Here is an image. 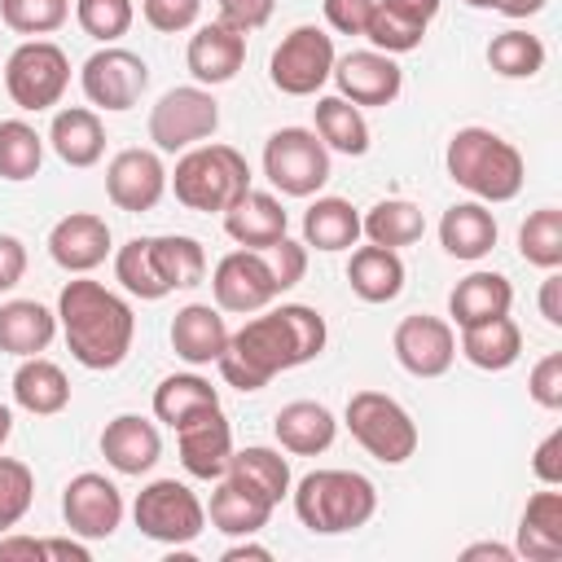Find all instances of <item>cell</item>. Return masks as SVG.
<instances>
[{"instance_id":"1","label":"cell","mask_w":562,"mask_h":562,"mask_svg":"<svg viewBox=\"0 0 562 562\" xmlns=\"http://www.w3.org/2000/svg\"><path fill=\"white\" fill-rule=\"evenodd\" d=\"M325 316L307 303H281L263 316H250L237 334H228V347L220 351V378L237 391H263L277 373L299 369L325 351Z\"/></svg>"},{"instance_id":"2","label":"cell","mask_w":562,"mask_h":562,"mask_svg":"<svg viewBox=\"0 0 562 562\" xmlns=\"http://www.w3.org/2000/svg\"><path fill=\"white\" fill-rule=\"evenodd\" d=\"M57 321H61V334H66L70 356L83 369H97V373L119 369L127 360V351H132L136 316H132L127 299H119L101 281H88L83 272L61 285V294H57Z\"/></svg>"},{"instance_id":"3","label":"cell","mask_w":562,"mask_h":562,"mask_svg":"<svg viewBox=\"0 0 562 562\" xmlns=\"http://www.w3.org/2000/svg\"><path fill=\"white\" fill-rule=\"evenodd\" d=\"M443 162L452 184L470 189L479 202H509L522 193V180H527L522 154L492 127H461L448 140Z\"/></svg>"},{"instance_id":"4","label":"cell","mask_w":562,"mask_h":562,"mask_svg":"<svg viewBox=\"0 0 562 562\" xmlns=\"http://www.w3.org/2000/svg\"><path fill=\"white\" fill-rule=\"evenodd\" d=\"M294 514L316 536H342L378 514V487L356 470H312L294 487Z\"/></svg>"},{"instance_id":"5","label":"cell","mask_w":562,"mask_h":562,"mask_svg":"<svg viewBox=\"0 0 562 562\" xmlns=\"http://www.w3.org/2000/svg\"><path fill=\"white\" fill-rule=\"evenodd\" d=\"M176 202L184 211H228L250 189V162L233 145H193L171 171Z\"/></svg>"},{"instance_id":"6","label":"cell","mask_w":562,"mask_h":562,"mask_svg":"<svg viewBox=\"0 0 562 562\" xmlns=\"http://www.w3.org/2000/svg\"><path fill=\"white\" fill-rule=\"evenodd\" d=\"M347 430L382 465H400L417 452V422L386 391H356L347 400Z\"/></svg>"},{"instance_id":"7","label":"cell","mask_w":562,"mask_h":562,"mask_svg":"<svg viewBox=\"0 0 562 562\" xmlns=\"http://www.w3.org/2000/svg\"><path fill=\"white\" fill-rule=\"evenodd\" d=\"M263 176L285 198H312L329 180V149L312 127H277L263 140Z\"/></svg>"},{"instance_id":"8","label":"cell","mask_w":562,"mask_h":562,"mask_svg":"<svg viewBox=\"0 0 562 562\" xmlns=\"http://www.w3.org/2000/svg\"><path fill=\"white\" fill-rule=\"evenodd\" d=\"M132 518L140 527V536L158 540V544H193L206 527V509L202 501L176 483V479H154L136 492V505H132Z\"/></svg>"},{"instance_id":"9","label":"cell","mask_w":562,"mask_h":562,"mask_svg":"<svg viewBox=\"0 0 562 562\" xmlns=\"http://www.w3.org/2000/svg\"><path fill=\"white\" fill-rule=\"evenodd\" d=\"M70 83V57L53 40H26L4 61V88L18 110H48Z\"/></svg>"},{"instance_id":"10","label":"cell","mask_w":562,"mask_h":562,"mask_svg":"<svg viewBox=\"0 0 562 562\" xmlns=\"http://www.w3.org/2000/svg\"><path fill=\"white\" fill-rule=\"evenodd\" d=\"M220 127V101L202 88V83H184L158 97V105L149 110V140L158 154H176V149H193L198 140H206Z\"/></svg>"},{"instance_id":"11","label":"cell","mask_w":562,"mask_h":562,"mask_svg":"<svg viewBox=\"0 0 562 562\" xmlns=\"http://www.w3.org/2000/svg\"><path fill=\"white\" fill-rule=\"evenodd\" d=\"M329 70H334V40L321 26H294L277 44V53L268 61V79L285 97H312V92H321L325 79H329Z\"/></svg>"},{"instance_id":"12","label":"cell","mask_w":562,"mask_h":562,"mask_svg":"<svg viewBox=\"0 0 562 562\" xmlns=\"http://www.w3.org/2000/svg\"><path fill=\"white\" fill-rule=\"evenodd\" d=\"M211 294H215V307L220 312H237V316L263 312L281 294L277 272L268 263V250H246V246L241 250H228L215 263V272H211Z\"/></svg>"},{"instance_id":"13","label":"cell","mask_w":562,"mask_h":562,"mask_svg":"<svg viewBox=\"0 0 562 562\" xmlns=\"http://www.w3.org/2000/svg\"><path fill=\"white\" fill-rule=\"evenodd\" d=\"M79 83H83V97L97 110H132L140 101V92L149 88V66H145L140 53L105 44L83 61Z\"/></svg>"},{"instance_id":"14","label":"cell","mask_w":562,"mask_h":562,"mask_svg":"<svg viewBox=\"0 0 562 562\" xmlns=\"http://www.w3.org/2000/svg\"><path fill=\"white\" fill-rule=\"evenodd\" d=\"M391 347H395V360L413 378H439L457 360V334H452V325L443 316H426V312L404 316L395 325V334H391Z\"/></svg>"},{"instance_id":"15","label":"cell","mask_w":562,"mask_h":562,"mask_svg":"<svg viewBox=\"0 0 562 562\" xmlns=\"http://www.w3.org/2000/svg\"><path fill=\"white\" fill-rule=\"evenodd\" d=\"M61 518H66V527H70L75 536H83V540H105V536H114L119 522H123V496H119V487H114L105 474L83 470V474H75V479L66 483V492H61Z\"/></svg>"},{"instance_id":"16","label":"cell","mask_w":562,"mask_h":562,"mask_svg":"<svg viewBox=\"0 0 562 562\" xmlns=\"http://www.w3.org/2000/svg\"><path fill=\"white\" fill-rule=\"evenodd\" d=\"M105 193L127 215L154 211L158 198L167 193V167L158 149H119L105 167Z\"/></svg>"},{"instance_id":"17","label":"cell","mask_w":562,"mask_h":562,"mask_svg":"<svg viewBox=\"0 0 562 562\" xmlns=\"http://www.w3.org/2000/svg\"><path fill=\"white\" fill-rule=\"evenodd\" d=\"M329 79L338 83V97H347L351 105H391L404 88V75L395 66L391 53L378 48H360L347 57H334Z\"/></svg>"},{"instance_id":"18","label":"cell","mask_w":562,"mask_h":562,"mask_svg":"<svg viewBox=\"0 0 562 562\" xmlns=\"http://www.w3.org/2000/svg\"><path fill=\"white\" fill-rule=\"evenodd\" d=\"M176 448H180V465L193 479H224L233 457V426L220 408L193 413L189 422L176 426Z\"/></svg>"},{"instance_id":"19","label":"cell","mask_w":562,"mask_h":562,"mask_svg":"<svg viewBox=\"0 0 562 562\" xmlns=\"http://www.w3.org/2000/svg\"><path fill=\"white\" fill-rule=\"evenodd\" d=\"M48 255H53L57 268H66L75 277L79 272H92L110 255V224L101 215H92V211H70V215H61L53 224Z\"/></svg>"},{"instance_id":"20","label":"cell","mask_w":562,"mask_h":562,"mask_svg":"<svg viewBox=\"0 0 562 562\" xmlns=\"http://www.w3.org/2000/svg\"><path fill=\"white\" fill-rule=\"evenodd\" d=\"M439 13V0H373L364 40L378 53H413L430 26V18Z\"/></svg>"},{"instance_id":"21","label":"cell","mask_w":562,"mask_h":562,"mask_svg":"<svg viewBox=\"0 0 562 562\" xmlns=\"http://www.w3.org/2000/svg\"><path fill=\"white\" fill-rule=\"evenodd\" d=\"M184 61H189V75L198 83H206V88L228 83L241 70V61H246V35L224 26V22H206V26L193 31Z\"/></svg>"},{"instance_id":"22","label":"cell","mask_w":562,"mask_h":562,"mask_svg":"<svg viewBox=\"0 0 562 562\" xmlns=\"http://www.w3.org/2000/svg\"><path fill=\"white\" fill-rule=\"evenodd\" d=\"M101 457L119 474H145V470H154V461L162 457L158 426L149 417H140V413H119L101 430Z\"/></svg>"},{"instance_id":"23","label":"cell","mask_w":562,"mask_h":562,"mask_svg":"<svg viewBox=\"0 0 562 562\" xmlns=\"http://www.w3.org/2000/svg\"><path fill=\"white\" fill-rule=\"evenodd\" d=\"M224 233L246 246V250H268L272 241L285 237V206L272 193L246 189L228 211H224Z\"/></svg>"},{"instance_id":"24","label":"cell","mask_w":562,"mask_h":562,"mask_svg":"<svg viewBox=\"0 0 562 562\" xmlns=\"http://www.w3.org/2000/svg\"><path fill=\"white\" fill-rule=\"evenodd\" d=\"M171 347L184 364H215L220 351L228 347V325H224L220 307H211V303L180 307L171 321Z\"/></svg>"},{"instance_id":"25","label":"cell","mask_w":562,"mask_h":562,"mask_svg":"<svg viewBox=\"0 0 562 562\" xmlns=\"http://www.w3.org/2000/svg\"><path fill=\"white\" fill-rule=\"evenodd\" d=\"M272 435H277V443H281L285 452H294V457H316V452H325V448L334 443L338 422H334V413H329L325 404H316V400H294V404L277 408Z\"/></svg>"},{"instance_id":"26","label":"cell","mask_w":562,"mask_h":562,"mask_svg":"<svg viewBox=\"0 0 562 562\" xmlns=\"http://www.w3.org/2000/svg\"><path fill=\"white\" fill-rule=\"evenodd\" d=\"M57 334V312H48L35 299H9L0 303V351L4 356H40Z\"/></svg>"},{"instance_id":"27","label":"cell","mask_w":562,"mask_h":562,"mask_svg":"<svg viewBox=\"0 0 562 562\" xmlns=\"http://www.w3.org/2000/svg\"><path fill=\"white\" fill-rule=\"evenodd\" d=\"M48 140H53V149L66 167H92L105 154V127H101L97 110H88V105L57 110L53 127H48Z\"/></svg>"},{"instance_id":"28","label":"cell","mask_w":562,"mask_h":562,"mask_svg":"<svg viewBox=\"0 0 562 562\" xmlns=\"http://www.w3.org/2000/svg\"><path fill=\"white\" fill-rule=\"evenodd\" d=\"M347 285H351V294L364 299V303H391V299H400V290H404V259H400L395 250L369 241V246L351 250Z\"/></svg>"},{"instance_id":"29","label":"cell","mask_w":562,"mask_h":562,"mask_svg":"<svg viewBox=\"0 0 562 562\" xmlns=\"http://www.w3.org/2000/svg\"><path fill=\"white\" fill-rule=\"evenodd\" d=\"M272 509L277 505L268 496H259L246 483H237V479L224 474V483L211 492V509L206 514H211V527L224 531V536H255V531L268 527Z\"/></svg>"},{"instance_id":"30","label":"cell","mask_w":562,"mask_h":562,"mask_svg":"<svg viewBox=\"0 0 562 562\" xmlns=\"http://www.w3.org/2000/svg\"><path fill=\"white\" fill-rule=\"evenodd\" d=\"M514 303V285L509 277L501 272H470L452 285L448 294V316L457 325H479V321H492V316H505Z\"/></svg>"},{"instance_id":"31","label":"cell","mask_w":562,"mask_h":562,"mask_svg":"<svg viewBox=\"0 0 562 562\" xmlns=\"http://www.w3.org/2000/svg\"><path fill=\"white\" fill-rule=\"evenodd\" d=\"M527 562L562 558V492H536L518 522V549Z\"/></svg>"},{"instance_id":"32","label":"cell","mask_w":562,"mask_h":562,"mask_svg":"<svg viewBox=\"0 0 562 562\" xmlns=\"http://www.w3.org/2000/svg\"><path fill=\"white\" fill-rule=\"evenodd\" d=\"M522 351V329L505 316H492V321H479V325H461V356L474 364V369H487V373H501L518 360Z\"/></svg>"},{"instance_id":"33","label":"cell","mask_w":562,"mask_h":562,"mask_svg":"<svg viewBox=\"0 0 562 562\" xmlns=\"http://www.w3.org/2000/svg\"><path fill=\"white\" fill-rule=\"evenodd\" d=\"M13 400H18V408H26L35 417H53L70 404V382H66L61 364H53L44 356H26L13 373Z\"/></svg>"},{"instance_id":"34","label":"cell","mask_w":562,"mask_h":562,"mask_svg":"<svg viewBox=\"0 0 562 562\" xmlns=\"http://www.w3.org/2000/svg\"><path fill=\"white\" fill-rule=\"evenodd\" d=\"M439 241L452 259H483L496 246V220L483 202H457L439 220Z\"/></svg>"},{"instance_id":"35","label":"cell","mask_w":562,"mask_h":562,"mask_svg":"<svg viewBox=\"0 0 562 562\" xmlns=\"http://www.w3.org/2000/svg\"><path fill=\"white\" fill-rule=\"evenodd\" d=\"M360 237V215L347 198H316L303 211V246L316 250H351Z\"/></svg>"},{"instance_id":"36","label":"cell","mask_w":562,"mask_h":562,"mask_svg":"<svg viewBox=\"0 0 562 562\" xmlns=\"http://www.w3.org/2000/svg\"><path fill=\"white\" fill-rule=\"evenodd\" d=\"M360 233H364L373 246L400 250V246L422 241L426 215H422V206H413V202H404V198H382L378 206H369V215H360Z\"/></svg>"},{"instance_id":"37","label":"cell","mask_w":562,"mask_h":562,"mask_svg":"<svg viewBox=\"0 0 562 562\" xmlns=\"http://www.w3.org/2000/svg\"><path fill=\"white\" fill-rule=\"evenodd\" d=\"M206 408H220V391L198 373H171L154 386V417L167 422L171 430L180 422H189L193 413H206Z\"/></svg>"},{"instance_id":"38","label":"cell","mask_w":562,"mask_h":562,"mask_svg":"<svg viewBox=\"0 0 562 562\" xmlns=\"http://www.w3.org/2000/svg\"><path fill=\"white\" fill-rule=\"evenodd\" d=\"M228 479H237V483H246L250 492H259V496H268L272 505H281V496H290V461L277 452V448H237L233 457H228V470H224Z\"/></svg>"},{"instance_id":"39","label":"cell","mask_w":562,"mask_h":562,"mask_svg":"<svg viewBox=\"0 0 562 562\" xmlns=\"http://www.w3.org/2000/svg\"><path fill=\"white\" fill-rule=\"evenodd\" d=\"M316 136L325 140V149L351 154L360 158L369 149V123L360 114V105H351L347 97H316Z\"/></svg>"},{"instance_id":"40","label":"cell","mask_w":562,"mask_h":562,"mask_svg":"<svg viewBox=\"0 0 562 562\" xmlns=\"http://www.w3.org/2000/svg\"><path fill=\"white\" fill-rule=\"evenodd\" d=\"M149 250L167 290H193L206 277V250L193 237H149Z\"/></svg>"},{"instance_id":"41","label":"cell","mask_w":562,"mask_h":562,"mask_svg":"<svg viewBox=\"0 0 562 562\" xmlns=\"http://www.w3.org/2000/svg\"><path fill=\"white\" fill-rule=\"evenodd\" d=\"M44 162V136L22 119H0V180H31Z\"/></svg>"},{"instance_id":"42","label":"cell","mask_w":562,"mask_h":562,"mask_svg":"<svg viewBox=\"0 0 562 562\" xmlns=\"http://www.w3.org/2000/svg\"><path fill=\"white\" fill-rule=\"evenodd\" d=\"M487 66L501 79H531L544 66V44L540 35H527V31H501L487 44Z\"/></svg>"},{"instance_id":"43","label":"cell","mask_w":562,"mask_h":562,"mask_svg":"<svg viewBox=\"0 0 562 562\" xmlns=\"http://www.w3.org/2000/svg\"><path fill=\"white\" fill-rule=\"evenodd\" d=\"M518 255L544 272H553L562 263V211L558 206H540L522 220L518 228Z\"/></svg>"},{"instance_id":"44","label":"cell","mask_w":562,"mask_h":562,"mask_svg":"<svg viewBox=\"0 0 562 562\" xmlns=\"http://www.w3.org/2000/svg\"><path fill=\"white\" fill-rule=\"evenodd\" d=\"M114 277L123 281L127 294H136V299H145V303H158V299L171 294V290L162 285L158 268H154L149 237H132L127 246H119V255H114Z\"/></svg>"},{"instance_id":"45","label":"cell","mask_w":562,"mask_h":562,"mask_svg":"<svg viewBox=\"0 0 562 562\" xmlns=\"http://www.w3.org/2000/svg\"><path fill=\"white\" fill-rule=\"evenodd\" d=\"M0 18L18 35H48L70 18V0H0Z\"/></svg>"},{"instance_id":"46","label":"cell","mask_w":562,"mask_h":562,"mask_svg":"<svg viewBox=\"0 0 562 562\" xmlns=\"http://www.w3.org/2000/svg\"><path fill=\"white\" fill-rule=\"evenodd\" d=\"M35 501V474L18 457H0V531L18 527Z\"/></svg>"},{"instance_id":"47","label":"cell","mask_w":562,"mask_h":562,"mask_svg":"<svg viewBox=\"0 0 562 562\" xmlns=\"http://www.w3.org/2000/svg\"><path fill=\"white\" fill-rule=\"evenodd\" d=\"M75 18H79L83 35L114 44L119 35H127L136 9H132V0H75Z\"/></svg>"},{"instance_id":"48","label":"cell","mask_w":562,"mask_h":562,"mask_svg":"<svg viewBox=\"0 0 562 562\" xmlns=\"http://www.w3.org/2000/svg\"><path fill=\"white\" fill-rule=\"evenodd\" d=\"M140 13L154 31L162 35H176V31H189L202 13V0H140Z\"/></svg>"},{"instance_id":"49","label":"cell","mask_w":562,"mask_h":562,"mask_svg":"<svg viewBox=\"0 0 562 562\" xmlns=\"http://www.w3.org/2000/svg\"><path fill=\"white\" fill-rule=\"evenodd\" d=\"M268 263H272L277 285H281V294H285V290H294V285L303 281V272H307V246H303V241L281 237V241H272V246H268Z\"/></svg>"},{"instance_id":"50","label":"cell","mask_w":562,"mask_h":562,"mask_svg":"<svg viewBox=\"0 0 562 562\" xmlns=\"http://www.w3.org/2000/svg\"><path fill=\"white\" fill-rule=\"evenodd\" d=\"M527 391L540 408H562V351H549L544 360H536Z\"/></svg>"},{"instance_id":"51","label":"cell","mask_w":562,"mask_h":562,"mask_svg":"<svg viewBox=\"0 0 562 562\" xmlns=\"http://www.w3.org/2000/svg\"><path fill=\"white\" fill-rule=\"evenodd\" d=\"M215 4H220V22L241 31V35L259 31L277 9V0H215Z\"/></svg>"},{"instance_id":"52","label":"cell","mask_w":562,"mask_h":562,"mask_svg":"<svg viewBox=\"0 0 562 562\" xmlns=\"http://www.w3.org/2000/svg\"><path fill=\"white\" fill-rule=\"evenodd\" d=\"M369 13H373V0H325V22L338 35H364Z\"/></svg>"},{"instance_id":"53","label":"cell","mask_w":562,"mask_h":562,"mask_svg":"<svg viewBox=\"0 0 562 562\" xmlns=\"http://www.w3.org/2000/svg\"><path fill=\"white\" fill-rule=\"evenodd\" d=\"M531 470H536V479L549 483V487L562 483V430H549V435L540 439V448H536V457H531Z\"/></svg>"},{"instance_id":"54","label":"cell","mask_w":562,"mask_h":562,"mask_svg":"<svg viewBox=\"0 0 562 562\" xmlns=\"http://www.w3.org/2000/svg\"><path fill=\"white\" fill-rule=\"evenodd\" d=\"M26 272V246L13 233H0V294L13 290Z\"/></svg>"},{"instance_id":"55","label":"cell","mask_w":562,"mask_h":562,"mask_svg":"<svg viewBox=\"0 0 562 562\" xmlns=\"http://www.w3.org/2000/svg\"><path fill=\"white\" fill-rule=\"evenodd\" d=\"M540 316L549 325H562V277L558 272H549L544 285H540Z\"/></svg>"},{"instance_id":"56","label":"cell","mask_w":562,"mask_h":562,"mask_svg":"<svg viewBox=\"0 0 562 562\" xmlns=\"http://www.w3.org/2000/svg\"><path fill=\"white\" fill-rule=\"evenodd\" d=\"M13 558L44 562V540H31V536H9V540H0V562H13Z\"/></svg>"},{"instance_id":"57","label":"cell","mask_w":562,"mask_h":562,"mask_svg":"<svg viewBox=\"0 0 562 562\" xmlns=\"http://www.w3.org/2000/svg\"><path fill=\"white\" fill-rule=\"evenodd\" d=\"M44 558H61V562H88V549L75 540H44Z\"/></svg>"},{"instance_id":"58","label":"cell","mask_w":562,"mask_h":562,"mask_svg":"<svg viewBox=\"0 0 562 562\" xmlns=\"http://www.w3.org/2000/svg\"><path fill=\"white\" fill-rule=\"evenodd\" d=\"M465 562H474V558H492V562H514L518 553L514 549H505V544H496V540H483V544H470L465 553H461Z\"/></svg>"},{"instance_id":"59","label":"cell","mask_w":562,"mask_h":562,"mask_svg":"<svg viewBox=\"0 0 562 562\" xmlns=\"http://www.w3.org/2000/svg\"><path fill=\"white\" fill-rule=\"evenodd\" d=\"M246 558H255V562H268L272 553H268L263 544H250L246 536H241V544H233V549H224V562H246Z\"/></svg>"},{"instance_id":"60","label":"cell","mask_w":562,"mask_h":562,"mask_svg":"<svg viewBox=\"0 0 562 562\" xmlns=\"http://www.w3.org/2000/svg\"><path fill=\"white\" fill-rule=\"evenodd\" d=\"M496 9H501L505 18H531V13L544 9V0H496Z\"/></svg>"},{"instance_id":"61","label":"cell","mask_w":562,"mask_h":562,"mask_svg":"<svg viewBox=\"0 0 562 562\" xmlns=\"http://www.w3.org/2000/svg\"><path fill=\"white\" fill-rule=\"evenodd\" d=\"M9 435H13V413H9V404H0V448L9 443Z\"/></svg>"},{"instance_id":"62","label":"cell","mask_w":562,"mask_h":562,"mask_svg":"<svg viewBox=\"0 0 562 562\" xmlns=\"http://www.w3.org/2000/svg\"><path fill=\"white\" fill-rule=\"evenodd\" d=\"M470 9H496V0H465Z\"/></svg>"}]
</instances>
